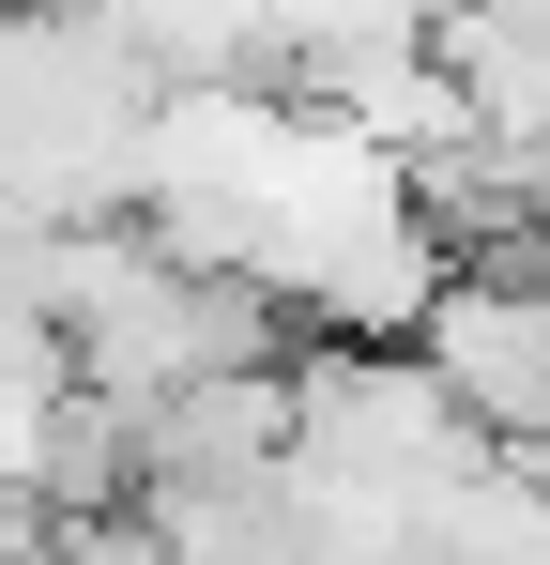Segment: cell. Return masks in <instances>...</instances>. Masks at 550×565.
I'll list each match as a JSON object with an SVG mask.
<instances>
[{
	"label": "cell",
	"mask_w": 550,
	"mask_h": 565,
	"mask_svg": "<svg viewBox=\"0 0 550 565\" xmlns=\"http://www.w3.org/2000/svg\"><path fill=\"white\" fill-rule=\"evenodd\" d=\"M46 565H183V551H169V520L138 504V520H62V535H46Z\"/></svg>",
	"instance_id": "6da1fadb"
}]
</instances>
